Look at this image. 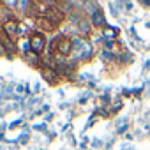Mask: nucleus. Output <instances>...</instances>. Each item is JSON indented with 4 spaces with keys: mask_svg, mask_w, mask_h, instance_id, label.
<instances>
[{
    "mask_svg": "<svg viewBox=\"0 0 150 150\" xmlns=\"http://www.w3.org/2000/svg\"><path fill=\"white\" fill-rule=\"evenodd\" d=\"M28 44H30V51H32V53L42 55L44 50H46V37H44V34L34 32V34L28 37Z\"/></svg>",
    "mask_w": 150,
    "mask_h": 150,
    "instance_id": "2",
    "label": "nucleus"
},
{
    "mask_svg": "<svg viewBox=\"0 0 150 150\" xmlns=\"http://www.w3.org/2000/svg\"><path fill=\"white\" fill-rule=\"evenodd\" d=\"M25 58V62L28 64V65H32V67H41L42 65V57L41 55H37V53H28V55H25L23 57Z\"/></svg>",
    "mask_w": 150,
    "mask_h": 150,
    "instance_id": "7",
    "label": "nucleus"
},
{
    "mask_svg": "<svg viewBox=\"0 0 150 150\" xmlns=\"http://www.w3.org/2000/svg\"><path fill=\"white\" fill-rule=\"evenodd\" d=\"M51 50H53V55L69 57V55H72V39L67 35H58V37H55Z\"/></svg>",
    "mask_w": 150,
    "mask_h": 150,
    "instance_id": "1",
    "label": "nucleus"
},
{
    "mask_svg": "<svg viewBox=\"0 0 150 150\" xmlns=\"http://www.w3.org/2000/svg\"><path fill=\"white\" fill-rule=\"evenodd\" d=\"M90 23H92V27H97V28L106 27V20H104V14L101 9H94L90 13Z\"/></svg>",
    "mask_w": 150,
    "mask_h": 150,
    "instance_id": "4",
    "label": "nucleus"
},
{
    "mask_svg": "<svg viewBox=\"0 0 150 150\" xmlns=\"http://www.w3.org/2000/svg\"><path fill=\"white\" fill-rule=\"evenodd\" d=\"M103 34H104V37L108 39V42H113V41L117 39V35H118V30L113 28V27H110V25H106V27L103 28Z\"/></svg>",
    "mask_w": 150,
    "mask_h": 150,
    "instance_id": "8",
    "label": "nucleus"
},
{
    "mask_svg": "<svg viewBox=\"0 0 150 150\" xmlns=\"http://www.w3.org/2000/svg\"><path fill=\"white\" fill-rule=\"evenodd\" d=\"M41 72H42V78L50 83H57L60 80V74L53 67H41Z\"/></svg>",
    "mask_w": 150,
    "mask_h": 150,
    "instance_id": "5",
    "label": "nucleus"
},
{
    "mask_svg": "<svg viewBox=\"0 0 150 150\" xmlns=\"http://www.w3.org/2000/svg\"><path fill=\"white\" fill-rule=\"evenodd\" d=\"M35 25H37V32H41V34L55 30V25H53L48 18H37V20H35Z\"/></svg>",
    "mask_w": 150,
    "mask_h": 150,
    "instance_id": "6",
    "label": "nucleus"
},
{
    "mask_svg": "<svg viewBox=\"0 0 150 150\" xmlns=\"http://www.w3.org/2000/svg\"><path fill=\"white\" fill-rule=\"evenodd\" d=\"M2 32H4V35H6V37H9V39L16 41V39H18V34H20V21L13 18V20H9V21L2 23Z\"/></svg>",
    "mask_w": 150,
    "mask_h": 150,
    "instance_id": "3",
    "label": "nucleus"
},
{
    "mask_svg": "<svg viewBox=\"0 0 150 150\" xmlns=\"http://www.w3.org/2000/svg\"><path fill=\"white\" fill-rule=\"evenodd\" d=\"M4 39V32H2V27H0V41Z\"/></svg>",
    "mask_w": 150,
    "mask_h": 150,
    "instance_id": "9",
    "label": "nucleus"
}]
</instances>
